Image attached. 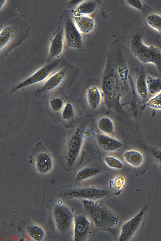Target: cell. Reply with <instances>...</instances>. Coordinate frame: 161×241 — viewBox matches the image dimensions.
Wrapping results in <instances>:
<instances>
[{"mask_svg": "<svg viewBox=\"0 0 161 241\" xmlns=\"http://www.w3.org/2000/svg\"><path fill=\"white\" fill-rule=\"evenodd\" d=\"M123 157L125 161L130 165L138 167L142 165L144 161L142 153L137 150H130L125 151Z\"/></svg>", "mask_w": 161, "mask_h": 241, "instance_id": "2e32d148", "label": "cell"}, {"mask_svg": "<svg viewBox=\"0 0 161 241\" xmlns=\"http://www.w3.org/2000/svg\"><path fill=\"white\" fill-rule=\"evenodd\" d=\"M102 94L99 88L96 86L90 87L86 93V99L89 106L96 109L100 104L102 100Z\"/></svg>", "mask_w": 161, "mask_h": 241, "instance_id": "9a60e30c", "label": "cell"}, {"mask_svg": "<svg viewBox=\"0 0 161 241\" xmlns=\"http://www.w3.org/2000/svg\"><path fill=\"white\" fill-rule=\"evenodd\" d=\"M27 231L31 237L35 240H41L44 237V232L39 226L32 225L29 227Z\"/></svg>", "mask_w": 161, "mask_h": 241, "instance_id": "d4e9b609", "label": "cell"}, {"mask_svg": "<svg viewBox=\"0 0 161 241\" xmlns=\"http://www.w3.org/2000/svg\"><path fill=\"white\" fill-rule=\"evenodd\" d=\"M91 220L89 216L84 214L74 216L73 238L75 241L86 240L91 233Z\"/></svg>", "mask_w": 161, "mask_h": 241, "instance_id": "9c48e42d", "label": "cell"}, {"mask_svg": "<svg viewBox=\"0 0 161 241\" xmlns=\"http://www.w3.org/2000/svg\"><path fill=\"white\" fill-rule=\"evenodd\" d=\"M65 74V72L63 70L52 73L38 89L37 92L39 94L45 93L54 89L63 81Z\"/></svg>", "mask_w": 161, "mask_h": 241, "instance_id": "7c38bea8", "label": "cell"}, {"mask_svg": "<svg viewBox=\"0 0 161 241\" xmlns=\"http://www.w3.org/2000/svg\"><path fill=\"white\" fill-rule=\"evenodd\" d=\"M63 34L59 31L53 36L50 42L49 50L50 57L54 58L60 55L63 51Z\"/></svg>", "mask_w": 161, "mask_h": 241, "instance_id": "5bb4252c", "label": "cell"}, {"mask_svg": "<svg viewBox=\"0 0 161 241\" xmlns=\"http://www.w3.org/2000/svg\"><path fill=\"white\" fill-rule=\"evenodd\" d=\"M53 215L56 226L61 232L66 233L73 229L74 216L69 207L63 205L56 207Z\"/></svg>", "mask_w": 161, "mask_h": 241, "instance_id": "52a82bcc", "label": "cell"}, {"mask_svg": "<svg viewBox=\"0 0 161 241\" xmlns=\"http://www.w3.org/2000/svg\"><path fill=\"white\" fill-rule=\"evenodd\" d=\"M63 195L67 198L97 200L108 196L110 192L105 189L94 187H73L63 190Z\"/></svg>", "mask_w": 161, "mask_h": 241, "instance_id": "3957f363", "label": "cell"}, {"mask_svg": "<svg viewBox=\"0 0 161 241\" xmlns=\"http://www.w3.org/2000/svg\"><path fill=\"white\" fill-rule=\"evenodd\" d=\"M31 159L36 170L41 174H48L53 168L52 157L41 143H37L33 149Z\"/></svg>", "mask_w": 161, "mask_h": 241, "instance_id": "277c9868", "label": "cell"}, {"mask_svg": "<svg viewBox=\"0 0 161 241\" xmlns=\"http://www.w3.org/2000/svg\"><path fill=\"white\" fill-rule=\"evenodd\" d=\"M136 87L138 94L141 98H145L148 95L146 76L143 75L139 76L137 80Z\"/></svg>", "mask_w": 161, "mask_h": 241, "instance_id": "603a6c76", "label": "cell"}, {"mask_svg": "<svg viewBox=\"0 0 161 241\" xmlns=\"http://www.w3.org/2000/svg\"><path fill=\"white\" fill-rule=\"evenodd\" d=\"M75 110L72 104L69 103L65 104L61 110V116L65 120L71 119L74 116Z\"/></svg>", "mask_w": 161, "mask_h": 241, "instance_id": "4316f807", "label": "cell"}, {"mask_svg": "<svg viewBox=\"0 0 161 241\" xmlns=\"http://www.w3.org/2000/svg\"><path fill=\"white\" fill-rule=\"evenodd\" d=\"M100 173L96 168L86 167L82 169L76 174L75 178L78 181H82L96 176Z\"/></svg>", "mask_w": 161, "mask_h": 241, "instance_id": "7402d4cb", "label": "cell"}, {"mask_svg": "<svg viewBox=\"0 0 161 241\" xmlns=\"http://www.w3.org/2000/svg\"><path fill=\"white\" fill-rule=\"evenodd\" d=\"M56 64L55 62L46 65L36 71L31 75L19 82L14 87L15 91L36 83L45 81L53 73Z\"/></svg>", "mask_w": 161, "mask_h": 241, "instance_id": "ba28073f", "label": "cell"}, {"mask_svg": "<svg viewBox=\"0 0 161 241\" xmlns=\"http://www.w3.org/2000/svg\"><path fill=\"white\" fill-rule=\"evenodd\" d=\"M145 20L146 24L149 27L161 34L160 14L155 13H148L146 16Z\"/></svg>", "mask_w": 161, "mask_h": 241, "instance_id": "d6986e66", "label": "cell"}, {"mask_svg": "<svg viewBox=\"0 0 161 241\" xmlns=\"http://www.w3.org/2000/svg\"><path fill=\"white\" fill-rule=\"evenodd\" d=\"M80 200L87 215L97 228L111 231L119 225L120 220L118 216L103 204L94 200Z\"/></svg>", "mask_w": 161, "mask_h": 241, "instance_id": "6da1fadb", "label": "cell"}, {"mask_svg": "<svg viewBox=\"0 0 161 241\" xmlns=\"http://www.w3.org/2000/svg\"><path fill=\"white\" fill-rule=\"evenodd\" d=\"M64 32L65 40L69 46L78 50L82 48V37L73 20L69 19L67 21Z\"/></svg>", "mask_w": 161, "mask_h": 241, "instance_id": "30bf717a", "label": "cell"}, {"mask_svg": "<svg viewBox=\"0 0 161 241\" xmlns=\"http://www.w3.org/2000/svg\"><path fill=\"white\" fill-rule=\"evenodd\" d=\"M147 105L153 109L161 110V91L151 97L147 102Z\"/></svg>", "mask_w": 161, "mask_h": 241, "instance_id": "f1b7e54d", "label": "cell"}, {"mask_svg": "<svg viewBox=\"0 0 161 241\" xmlns=\"http://www.w3.org/2000/svg\"><path fill=\"white\" fill-rule=\"evenodd\" d=\"M104 161L106 165L111 168L120 169L123 167L122 162L117 158L112 156H106L104 158Z\"/></svg>", "mask_w": 161, "mask_h": 241, "instance_id": "484cf974", "label": "cell"}, {"mask_svg": "<svg viewBox=\"0 0 161 241\" xmlns=\"http://www.w3.org/2000/svg\"><path fill=\"white\" fill-rule=\"evenodd\" d=\"M148 95L152 97L161 91V80L153 77H146Z\"/></svg>", "mask_w": 161, "mask_h": 241, "instance_id": "ac0fdd59", "label": "cell"}, {"mask_svg": "<svg viewBox=\"0 0 161 241\" xmlns=\"http://www.w3.org/2000/svg\"><path fill=\"white\" fill-rule=\"evenodd\" d=\"M129 47L132 54L140 62L153 64L161 71V51L158 47L147 45L142 36L136 33L130 38Z\"/></svg>", "mask_w": 161, "mask_h": 241, "instance_id": "7a4b0ae2", "label": "cell"}, {"mask_svg": "<svg viewBox=\"0 0 161 241\" xmlns=\"http://www.w3.org/2000/svg\"><path fill=\"white\" fill-rule=\"evenodd\" d=\"M13 36V29L9 26L6 27L1 30L0 34V50L7 44Z\"/></svg>", "mask_w": 161, "mask_h": 241, "instance_id": "cb8c5ba5", "label": "cell"}, {"mask_svg": "<svg viewBox=\"0 0 161 241\" xmlns=\"http://www.w3.org/2000/svg\"><path fill=\"white\" fill-rule=\"evenodd\" d=\"M125 1L130 7L138 10H142L144 7V3L142 0H126Z\"/></svg>", "mask_w": 161, "mask_h": 241, "instance_id": "4dcf8cb0", "label": "cell"}, {"mask_svg": "<svg viewBox=\"0 0 161 241\" xmlns=\"http://www.w3.org/2000/svg\"><path fill=\"white\" fill-rule=\"evenodd\" d=\"M49 104L52 110L55 112L61 111L65 105L63 99L58 97L51 99L49 101Z\"/></svg>", "mask_w": 161, "mask_h": 241, "instance_id": "83f0119b", "label": "cell"}, {"mask_svg": "<svg viewBox=\"0 0 161 241\" xmlns=\"http://www.w3.org/2000/svg\"><path fill=\"white\" fill-rule=\"evenodd\" d=\"M147 208L146 205L135 215L123 224L120 230L118 241H129L133 237L143 222Z\"/></svg>", "mask_w": 161, "mask_h": 241, "instance_id": "5b68a950", "label": "cell"}, {"mask_svg": "<svg viewBox=\"0 0 161 241\" xmlns=\"http://www.w3.org/2000/svg\"><path fill=\"white\" fill-rule=\"evenodd\" d=\"M97 126L99 129L107 135H111L114 132V126L113 121L109 117L103 116L97 121Z\"/></svg>", "mask_w": 161, "mask_h": 241, "instance_id": "ffe728a7", "label": "cell"}, {"mask_svg": "<svg viewBox=\"0 0 161 241\" xmlns=\"http://www.w3.org/2000/svg\"><path fill=\"white\" fill-rule=\"evenodd\" d=\"M2 2L1 1L0 2V7L1 8L2 7V5H3L5 3V1H2Z\"/></svg>", "mask_w": 161, "mask_h": 241, "instance_id": "1f68e13d", "label": "cell"}, {"mask_svg": "<svg viewBox=\"0 0 161 241\" xmlns=\"http://www.w3.org/2000/svg\"><path fill=\"white\" fill-rule=\"evenodd\" d=\"M81 133L80 129H76L68 141L64 160L68 167L74 165L80 153L83 142Z\"/></svg>", "mask_w": 161, "mask_h": 241, "instance_id": "8992f818", "label": "cell"}, {"mask_svg": "<svg viewBox=\"0 0 161 241\" xmlns=\"http://www.w3.org/2000/svg\"><path fill=\"white\" fill-rule=\"evenodd\" d=\"M126 184L124 176L121 174L115 176L109 181L110 188L115 192L119 193L123 190Z\"/></svg>", "mask_w": 161, "mask_h": 241, "instance_id": "44dd1931", "label": "cell"}, {"mask_svg": "<svg viewBox=\"0 0 161 241\" xmlns=\"http://www.w3.org/2000/svg\"><path fill=\"white\" fill-rule=\"evenodd\" d=\"M97 6V3L95 1H83L75 8L73 14L87 15L93 12Z\"/></svg>", "mask_w": 161, "mask_h": 241, "instance_id": "e0dca14e", "label": "cell"}, {"mask_svg": "<svg viewBox=\"0 0 161 241\" xmlns=\"http://www.w3.org/2000/svg\"><path fill=\"white\" fill-rule=\"evenodd\" d=\"M73 21L80 33L83 34L90 33L95 27L94 19L87 15L73 14Z\"/></svg>", "mask_w": 161, "mask_h": 241, "instance_id": "4fadbf2b", "label": "cell"}, {"mask_svg": "<svg viewBox=\"0 0 161 241\" xmlns=\"http://www.w3.org/2000/svg\"><path fill=\"white\" fill-rule=\"evenodd\" d=\"M96 141L100 148L108 152L116 151L121 149L123 146L120 141L106 134L97 135Z\"/></svg>", "mask_w": 161, "mask_h": 241, "instance_id": "8fae6325", "label": "cell"}, {"mask_svg": "<svg viewBox=\"0 0 161 241\" xmlns=\"http://www.w3.org/2000/svg\"><path fill=\"white\" fill-rule=\"evenodd\" d=\"M149 152L153 160L161 168V149L152 148L149 150Z\"/></svg>", "mask_w": 161, "mask_h": 241, "instance_id": "f546056e", "label": "cell"}]
</instances>
